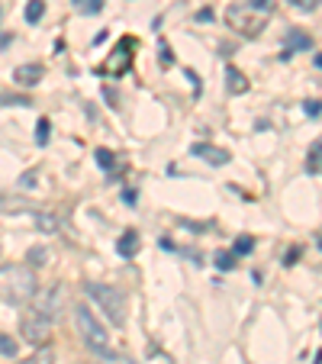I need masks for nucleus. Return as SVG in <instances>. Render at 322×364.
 Segmentation results:
<instances>
[{"instance_id":"obj_3","label":"nucleus","mask_w":322,"mask_h":364,"mask_svg":"<svg viewBox=\"0 0 322 364\" xmlns=\"http://www.w3.org/2000/svg\"><path fill=\"white\" fill-rule=\"evenodd\" d=\"M87 294L104 307L106 319H110L113 326H123V322H126V294H123V290L110 287V284H87Z\"/></svg>"},{"instance_id":"obj_20","label":"nucleus","mask_w":322,"mask_h":364,"mask_svg":"<svg viewBox=\"0 0 322 364\" xmlns=\"http://www.w3.org/2000/svg\"><path fill=\"white\" fill-rule=\"evenodd\" d=\"M216 268H219V271H229V268H235V255H232V252H219L216 255Z\"/></svg>"},{"instance_id":"obj_7","label":"nucleus","mask_w":322,"mask_h":364,"mask_svg":"<svg viewBox=\"0 0 322 364\" xmlns=\"http://www.w3.org/2000/svg\"><path fill=\"white\" fill-rule=\"evenodd\" d=\"M229 23L235 29H242L245 35H258L261 29V20H255V16H248V7H235V10H229Z\"/></svg>"},{"instance_id":"obj_19","label":"nucleus","mask_w":322,"mask_h":364,"mask_svg":"<svg viewBox=\"0 0 322 364\" xmlns=\"http://www.w3.org/2000/svg\"><path fill=\"white\" fill-rule=\"evenodd\" d=\"M35 223H39V229H45V232H55L58 229V219L49 216V213H39V216H35Z\"/></svg>"},{"instance_id":"obj_22","label":"nucleus","mask_w":322,"mask_h":364,"mask_svg":"<svg viewBox=\"0 0 322 364\" xmlns=\"http://www.w3.org/2000/svg\"><path fill=\"white\" fill-rule=\"evenodd\" d=\"M35 142H39V145H45V142H49V119H39V133H35Z\"/></svg>"},{"instance_id":"obj_25","label":"nucleus","mask_w":322,"mask_h":364,"mask_svg":"<svg viewBox=\"0 0 322 364\" xmlns=\"http://www.w3.org/2000/svg\"><path fill=\"white\" fill-rule=\"evenodd\" d=\"M294 7L296 10H316L319 7V0H294Z\"/></svg>"},{"instance_id":"obj_11","label":"nucleus","mask_w":322,"mask_h":364,"mask_svg":"<svg viewBox=\"0 0 322 364\" xmlns=\"http://www.w3.org/2000/svg\"><path fill=\"white\" fill-rule=\"evenodd\" d=\"M116 252L123 255V258H133V255L139 252V236H135V232H126V236L116 242Z\"/></svg>"},{"instance_id":"obj_2","label":"nucleus","mask_w":322,"mask_h":364,"mask_svg":"<svg viewBox=\"0 0 322 364\" xmlns=\"http://www.w3.org/2000/svg\"><path fill=\"white\" fill-rule=\"evenodd\" d=\"M74 326H77V336L84 338L87 348L97 351V355H104V358H113V351H110V338H106L104 326H100L97 316H94L87 307H77V309H74Z\"/></svg>"},{"instance_id":"obj_6","label":"nucleus","mask_w":322,"mask_h":364,"mask_svg":"<svg viewBox=\"0 0 322 364\" xmlns=\"http://www.w3.org/2000/svg\"><path fill=\"white\" fill-rule=\"evenodd\" d=\"M133 45H135L133 39H123V43L116 45V52L104 62V71H110V75H123V71L129 68V62H133V52H129Z\"/></svg>"},{"instance_id":"obj_24","label":"nucleus","mask_w":322,"mask_h":364,"mask_svg":"<svg viewBox=\"0 0 322 364\" xmlns=\"http://www.w3.org/2000/svg\"><path fill=\"white\" fill-rule=\"evenodd\" d=\"M303 110H306L309 119H319V100H306V104H303Z\"/></svg>"},{"instance_id":"obj_18","label":"nucleus","mask_w":322,"mask_h":364,"mask_svg":"<svg viewBox=\"0 0 322 364\" xmlns=\"http://www.w3.org/2000/svg\"><path fill=\"white\" fill-rule=\"evenodd\" d=\"M252 248H255V238H252V236H242V238L235 242V248H232V255H248Z\"/></svg>"},{"instance_id":"obj_17","label":"nucleus","mask_w":322,"mask_h":364,"mask_svg":"<svg viewBox=\"0 0 322 364\" xmlns=\"http://www.w3.org/2000/svg\"><path fill=\"white\" fill-rule=\"evenodd\" d=\"M29 265L33 268H39V265H45V261H49V252H45V248H29Z\"/></svg>"},{"instance_id":"obj_1","label":"nucleus","mask_w":322,"mask_h":364,"mask_svg":"<svg viewBox=\"0 0 322 364\" xmlns=\"http://www.w3.org/2000/svg\"><path fill=\"white\" fill-rule=\"evenodd\" d=\"M39 290V280H35V271L26 265H7L0 268V300L7 303H29Z\"/></svg>"},{"instance_id":"obj_16","label":"nucleus","mask_w":322,"mask_h":364,"mask_svg":"<svg viewBox=\"0 0 322 364\" xmlns=\"http://www.w3.org/2000/svg\"><path fill=\"white\" fill-rule=\"evenodd\" d=\"M16 351H20V345H16L13 338H10V336H0V355L16 358Z\"/></svg>"},{"instance_id":"obj_4","label":"nucleus","mask_w":322,"mask_h":364,"mask_svg":"<svg viewBox=\"0 0 322 364\" xmlns=\"http://www.w3.org/2000/svg\"><path fill=\"white\" fill-rule=\"evenodd\" d=\"M33 300H35V316H43V319L55 322L58 313H62V307H65V290L62 287H49L45 294H39V290H35Z\"/></svg>"},{"instance_id":"obj_21","label":"nucleus","mask_w":322,"mask_h":364,"mask_svg":"<svg viewBox=\"0 0 322 364\" xmlns=\"http://www.w3.org/2000/svg\"><path fill=\"white\" fill-rule=\"evenodd\" d=\"M74 7L81 10V13H97V10H100V0H74Z\"/></svg>"},{"instance_id":"obj_10","label":"nucleus","mask_w":322,"mask_h":364,"mask_svg":"<svg viewBox=\"0 0 322 364\" xmlns=\"http://www.w3.org/2000/svg\"><path fill=\"white\" fill-rule=\"evenodd\" d=\"M294 49L309 52V49H313V39H309L306 33H300V29H290V33H287V45H284L280 58H290V52H294Z\"/></svg>"},{"instance_id":"obj_15","label":"nucleus","mask_w":322,"mask_h":364,"mask_svg":"<svg viewBox=\"0 0 322 364\" xmlns=\"http://www.w3.org/2000/svg\"><path fill=\"white\" fill-rule=\"evenodd\" d=\"M306 171H309V175H319V142H313V148H309Z\"/></svg>"},{"instance_id":"obj_23","label":"nucleus","mask_w":322,"mask_h":364,"mask_svg":"<svg viewBox=\"0 0 322 364\" xmlns=\"http://www.w3.org/2000/svg\"><path fill=\"white\" fill-rule=\"evenodd\" d=\"M97 165H100V168H106V171H110V168H113V152H106V148H100V152H97Z\"/></svg>"},{"instance_id":"obj_5","label":"nucleus","mask_w":322,"mask_h":364,"mask_svg":"<svg viewBox=\"0 0 322 364\" xmlns=\"http://www.w3.org/2000/svg\"><path fill=\"white\" fill-rule=\"evenodd\" d=\"M23 336L33 345H45L52 336V322L43 319V316H26V319H23Z\"/></svg>"},{"instance_id":"obj_9","label":"nucleus","mask_w":322,"mask_h":364,"mask_svg":"<svg viewBox=\"0 0 322 364\" xmlns=\"http://www.w3.org/2000/svg\"><path fill=\"white\" fill-rule=\"evenodd\" d=\"M13 77H16V84L35 87L39 81H43V65H20V68L13 71Z\"/></svg>"},{"instance_id":"obj_14","label":"nucleus","mask_w":322,"mask_h":364,"mask_svg":"<svg viewBox=\"0 0 322 364\" xmlns=\"http://www.w3.org/2000/svg\"><path fill=\"white\" fill-rule=\"evenodd\" d=\"M23 364H55V351H52V348H39L33 358H29V361H23Z\"/></svg>"},{"instance_id":"obj_13","label":"nucleus","mask_w":322,"mask_h":364,"mask_svg":"<svg viewBox=\"0 0 322 364\" xmlns=\"http://www.w3.org/2000/svg\"><path fill=\"white\" fill-rule=\"evenodd\" d=\"M43 13H45L43 0H29V4H26V23H39V20H43Z\"/></svg>"},{"instance_id":"obj_12","label":"nucleus","mask_w":322,"mask_h":364,"mask_svg":"<svg viewBox=\"0 0 322 364\" xmlns=\"http://www.w3.org/2000/svg\"><path fill=\"white\" fill-rule=\"evenodd\" d=\"M229 91L232 94H245L248 91V81H245V75H242V71H235V68H229Z\"/></svg>"},{"instance_id":"obj_8","label":"nucleus","mask_w":322,"mask_h":364,"mask_svg":"<svg viewBox=\"0 0 322 364\" xmlns=\"http://www.w3.org/2000/svg\"><path fill=\"white\" fill-rule=\"evenodd\" d=\"M190 152H194L196 158L210 161V165H229V152H226V148H216V145H204V142H196Z\"/></svg>"}]
</instances>
